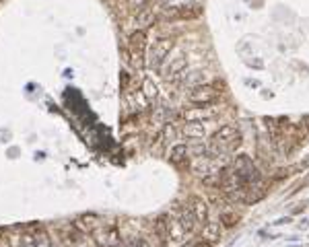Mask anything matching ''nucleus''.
Here are the masks:
<instances>
[{
    "label": "nucleus",
    "mask_w": 309,
    "mask_h": 247,
    "mask_svg": "<svg viewBox=\"0 0 309 247\" xmlns=\"http://www.w3.org/2000/svg\"><path fill=\"white\" fill-rule=\"evenodd\" d=\"M241 144V134L237 128L233 126H223L221 130H217L213 134V138H210V146L208 150L213 155L221 157L225 153H233V150Z\"/></svg>",
    "instance_id": "1"
},
{
    "label": "nucleus",
    "mask_w": 309,
    "mask_h": 247,
    "mask_svg": "<svg viewBox=\"0 0 309 247\" xmlns=\"http://www.w3.org/2000/svg\"><path fill=\"white\" fill-rule=\"evenodd\" d=\"M231 169H233V173L237 177H239V182L243 184V187H247V185H251V184H256V182L262 180V175H260L258 167L254 165V161H251L249 157H245V155L235 157L233 163H231Z\"/></svg>",
    "instance_id": "2"
},
{
    "label": "nucleus",
    "mask_w": 309,
    "mask_h": 247,
    "mask_svg": "<svg viewBox=\"0 0 309 247\" xmlns=\"http://www.w3.org/2000/svg\"><path fill=\"white\" fill-rule=\"evenodd\" d=\"M217 97H219V91L213 85H198L190 93V101L194 105H210L217 101Z\"/></svg>",
    "instance_id": "3"
},
{
    "label": "nucleus",
    "mask_w": 309,
    "mask_h": 247,
    "mask_svg": "<svg viewBox=\"0 0 309 247\" xmlns=\"http://www.w3.org/2000/svg\"><path fill=\"white\" fill-rule=\"evenodd\" d=\"M130 52H132V58L136 66H143L145 64V50H147V33L145 31H134L130 35V44H128Z\"/></svg>",
    "instance_id": "4"
},
{
    "label": "nucleus",
    "mask_w": 309,
    "mask_h": 247,
    "mask_svg": "<svg viewBox=\"0 0 309 247\" xmlns=\"http://www.w3.org/2000/svg\"><path fill=\"white\" fill-rule=\"evenodd\" d=\"M171 50H173V41H171V39H159L157 44H154L153 52H151V62H153V66H154V68H161L163 62H165V58L171 54Z\"/></svg>",
    "instance_id": "5"
},
{
    "label": "nucleus",
    "mask_w": 309,
    "mask_h": 247,
    "mask_svg": "<svg viewBox=\"0 0 309 247\" xmlns=\"http://www.w3.org/2000/svg\"><path fill=\"white\" fill-rule=\"evenodd\" d=\"M165 60H167V64H165V66H161L163 74H165L167 78L171 76L173 80L181 78V74H184V68H186V58H184V56H177L175 60H171L169 56H167Z\"/></svg>",
    "instance_id": "6"
},
{
    "label": "nucleus",
    "mask_w": 309,
    "mask_h": 247,
    "mask_svg": "<svg viewBox=\"0 0 309 247\" xmlns=\"http://www.w3.org/2000/svg\"><path fill=\"white\" fill-rule=\"evenodd\" d=\"M200 4H192V6H177L171 12H167V19H196L200 17Z\"/></svg>",
    "instance_id": "7"
},
{
    "label": "nucleus",
    "mask_w": 309,
    "mask_h": 247,
    "mask_svg": "<svg viewBox=\"0 0 309 247\" xmlns=\"http://www.w3.org/2000/svg\"><path fill=\"white\" fill-rule=\"evenodd\" d=\"M188 208L194 212V216H196V221H198V223H206V218H208V206H206V202L202 198H192Z\"/></svg>",
    "instance_id": "8"
},
{
    "label": "nucleus",
    "mask_w": 309,
    "mask_h": 247,
    "mask_svg": "<svg viewBox=\"0 0 309 247\" xmlns=\"http://www.w3.org/2000/svg\"><path fill=\"white\" fill-rule=\"evenodd\" d=\"M188 155H190V150H188V146L186 144H177V146H173L171 148V163L173 165H177V167H181L184 163H188Z\"/></svg>",
    "instance_id": "9"
},
{
    "label": "nucleus",
    "mask_w": 309,
    "mask_h": 247,
    "mask_svg": "<svg viewBox=\"0 0 309 247\" xmlns=\"http://www.w3.org/2000/svg\"><path fill=\"white\" fill-rule=\"evenodd\" d=\"M186 237V231L184 227L179 225V221H169V231H167V239L173 241V243H181Z\"/></svg>",
    "instance_id": "10"
},
{
    "label": "nucleus",
    "mask_w": 309,
    "mask_h": 247,
    "mask_svg": "<svg viewBox=\"0 0 309 247\" xmlns=\"http://www.w3.org/2000/svg\"><path fill=\"white\" fill-rule=\"evenodd\" d=\"M202 239L208 241V243L221 239V225L219 223H206L204 231H202Z\"/></svg>",
    "instance_id": "11"
},
{
    "label": "nucleus",
    "mask_w": 309,
    "mask_h": 247,
    "mask_svg": "<svg viewBox=\"0 0 309 247\" xmlns=\"http://www.w3.org/2000/svg\"><path fill=\"white\" fill-rule=\"evenodd\" d=\"M184 134L188 138H204V126L202 122H188L184 126Z\"/></svg>",
    "instance_id": "12"
},
{
    "label": "nucleus",
    "mask_w": 309,
    "mask_h": 247,
    "mask_svg": "<svg viewBox=\"0 0 309 247\" xmlns=\"http://www.w3.org/2000/svg\"><path fill=\"white\" fill-rule=\"evenodd\" d=\"M196 223H198V221H196V216H194V212H192L190 208H186L184 212H181V216H179V225L184 227L186 233H192V231L196 229Z\"/></svg>",
    "instance_id": "13"
},
{
    "label": "nucleus",
    "mask_w": 309,
    "mask_h": 247,
    "mask_svg": "<svg viewBox=\"0 0 309 247\" xmlns=\"http://www.w3.org/2000/svg\"><path fill=\"white\" fill-rule=\"evenodd\" d=\"M154 229H157V235H159L161 243H165V241H167V231H169V221H167V216L157 218V223H154Z\"/></svg>",
    "instance_id": "14"
},
{
    "label": "nucleus",
    "mask_w": 309,
    "mask_h": 247,
    "mask_svg": "<svg viewBox=\"0 0 309 247\" xmlns=\"http://www.w3.org/2000/svg\"><path fill=\"white\" fill-rule=\"evenodd\" d=\"M136 23L140 27H151L154 23V12L151 8H145V10H140L138 12V17H136Z\"/></svg>",
    "instance_id": "15"
},
{
    "label": "nucleus",
    "mask_w": 309,
    "mask_h": 247,
    "mask_svg": "<svg viewBox=\"0 0 309 247\" xmlns=\"http://www.w3.org/2000/svg\"><path fill=\"white\" fill-rule=\"evenodd\" d=\"M33 237H35V243H37V247H54V241L50 239V235L44 231V229H37L35 233H33Z\"/></svg>",
    "instance_id": "16"
},
{
    "label": "nucleus",
    "mask_w": 309,
    "mask_h": 247,
    "mask_svg": "<svg viewBox=\"0 0 309 247\" xmlns=\"http://www.w3.org/2000/svg\"><path fill=\"white\" fill-rule=\"evenodd\" d=\"M237 221H239V216L233 214V212H223V216H221V223H223L225 227H233Z\"/></svg>",
    "instance_id": "17"
},
{
    "label": "nucleus",
    "mask_w": 309,
    "mask_h": 247,
    "mask_svg": "<svg viewBox=\"0 0 309 247\" xmlns=\"http://www.w3.org/2000/svg\"><path fill=\"white\" fill-rule=\"evenodd\" d=\"M149 2H151V0H128V6L132 8V10H145L147 6H149Z\"/></svg>",
    "instance_id": "18"
},
{
    "label": "nucleus",
    "mask_w": 309,
    "mask_h": 247,
    "mask_svg": "<svg viewBox=\"0 0 309 247\" xmlns=\"http://www.w3.org/2000/svg\"><path fill=\"white\" fill-rule=\"evenodd\" d=\"M21 247H37L33 233H25V235L21 237Z\"/></svg>",
    "instance_id": "19"
},
{
    "label": "nucleus",
    "mask_w": 309,
    "mask_h": 247,
    "mask_svg": "<svg viewBox=\"0 0 309 247\" xmlns=\"http://www.w3.org/2000/svg\"><path fill=\"white\" fill-rule=\"evenodd\" d=\"M145 93H147V97H149V99H153L154 95H157V87H154L151 80H145Z\"/></svg>",
    "instance_id": "20"
},
{
    "label": "nucleus",
    "mask_w": 309,
    "mask_h": 247,
    "mask_svg": "<svg viewBox=\"0 0 309 247\" xmlns=\"http://www.w3.org/2000/svg\"><path fill=\"white\" fill-rule=\"evenodd\" d=\"M169 136H171V138L175 136V130H173V126H167V128H165V138H169Z\"/></svg>",
    "instance_id": "21"
},
{
    "label": "nucleus",
    "mask_w": 309,
    "mask_h": 247,
    "mask_svg": "<svg viewBox=\"0 0 309 247\" xmlns=\"http://www.w3.org/2000/svg\"><path fill=\"white\" fill-rule=\"evenodd\" d=\"M196 247H213V243H208V241H200Z\"/></svg>",
    "instance_id": "22"
},
{
    "label": "nucleus",
    "mask_w": 309,
    "mask_h": 247,
    "mask_svg": "<svg viewBox=\"0 0 309 247\" xmlns=\"http://www.w3.org/2000/svg\"><path fill=\"white\" fill-rule=\"evenodd\" d=\"M136 247H151V245H149L147 241H138V243H136Z\"/></svg>",
    "instance_id": "23"
},
{
    "label": "nucleus",
    "mask_w": 309,
    "mask_h": 247,
    "mask_svg": "<svg viewBox=\"0 0 309 247\" xmlns=\"http://www.w3.org/2000/svg\"><path fill=\"white\" fill-rule=\"evenodd\" d=\"M303 124H305V130H309V116L303 118Z\"/></svg>",
    "instance_id": "24"
},
{
    "label": "nucleus",
    "mask_w": 309,
    "mask_h": 247,
    "mask_svg": "<svg viewBox=\"0 0 309 247\" xmlns=\"http://www.w3.org/2000/svg\"><path fill=\"white\" fill-rule=\"evenodd\" d=\"M101 247H114V245H107V243H105V245H101Z\"/></svg>",
    "instance_id": "25"
}]
</instances>
